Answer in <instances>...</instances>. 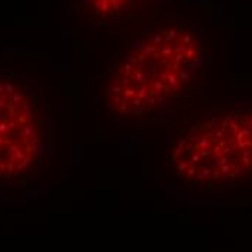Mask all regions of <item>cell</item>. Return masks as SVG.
<instances>
[{
	"label": "cell",
	"instance_id": "obj_9",
	"mask_svg": "<svg viewBox=\"0 0 252 252\" xmlns=\"http://www.w3.org/2000/svg\"><path fill=\"white\" fill-rule=\"evenodd\" d=\"M130 101H132V104H133V106H141V104H142V100H141V99H138V97H133Z\"/></svg>",
	"mask_w": 252,
	"mask_h": 252
},
{
	"label": "cell",
	"instance_id": "obj_4",
	"mask_svg": "<svg viewBox=\"0 0 252 252\" xmlns=\"http://www.w3.org/2000/svg\"><path fill=\"white\" fill-rule=\"evenodd\" d=\"M130 112H132V113H133L135 116H141V115H142V113H144L145 110H144V109H142L141 106H133Z\"/></svg>",
	"mask_w": 252,
	"mask_h": 252
},
{
	"label": "cell",
	"instance_id": "obj_2",
	"mask_svg": "<svg viewBox=\"0 0 252 252\" xmlns=\"http://www.w3.org/2000/svg\"><path fill=\"white\" fill-rule=\"evenodd\" d=\"M133 0H92L93 7L100 13L110 12H122L127 7V4Z\"/></svg>",
	"mask_w": 252,
	"mask_h": 252
},
{
	"label": "cell",
	"instance_id": "obj_5",
	"mask_svg": "<svg viewBox=\"0 0 252 252\" xmlns=\"http://www.w3.org/2000/svg\"><path fill=\"white\" fill-rule=\"evenodd\" d=\"M189 168V162L187 161H180V164H178V171L181 173V171H186Z\"/></svg>",
	"mask_w": 252,
	"mask_h": 252
},
{
	"label": "cell",
	"instance_id": "obj_1",
	"mask_svg": "<svg viewBox=\"0 0 252 252\" xmlns=\"http://www.w3.org/2000/svg\"><path fill=\"white\" fill-rule=\"evenodd\" d=\"M31 101L10 80L0 78V151H4L0 173H22L41 151L38 127Z\"/></svg>",
	"mask_w": 252,
	"mask_h": 252
},
{
	"label": "cell",
	"instance_id": "obj_10",
	"mask_svg": "<svg viewBox=\"0 0 252 252\" xmlns=\"http://www.w3.org/2000/svg\"><path fill=\"white\" fill-rule=\"evenodd\" d=\"M186 145V139H180L178 141V147H184Z\"/></svg>",
	"mask_w": 252,
	"mask_h": 252
},
{
	"label": "cell",
	"instance_id": "obj_8",
	"mask_svg": "<svg viewBox=\"0 0 252 252\" xmlns=\"http://www.w3.org/2000/svg\"><path fill=\"white\" fill-rule=\"evenodd\" d=\"M147 103H148L150 106H152V107H155V104H157V99H155L154 96H150V99L147 100Z\"/></svg>",
	"mask_w": 252,
	"mask_h": 252
},
{
	"label": "cell",
	"instance_id": "obj_6",
	"mask_svg": "<svg viewBox=\"0 0 252 252\" xmlns=\"http://www.w3.org/2000/svg\"><path fill=\"white\" fill-rule=\"evenodd\" d=\"M112 103H116V106L122 104V96L121 94H113L112 96Z\"/></svg>",
	"mask_w": 252,
	"mask_h": 252
},
{
	"label": "cell",
	"instance_id": "obj_7",
	"mask_svg": "<svg viewBox=\"0 0 252 252\" xmlns=\"http://www.w3.org/2000/svg\"><path fill=\"white\" fill-rule=\"evenodd\" d=\"M191 161H193V164H197V162H200L202 161V155L197 152V154H193V157H191Z\"/></svg>",
	"mask_w": 252,
	"mask_h": 252
},
{
	"label": "cell",
	"instance_id": "obj_3",
	"mask_svg": "<svg viewBox=\"0 0 252 252\" xmlns=\"http://www.w3.org/2000/svg\"><path fill=\"white\" fill-rule=\"evenodd\" d=\"M122 92H124V86L122 84H113L112 89H110L112 94H122Z\"/></svg>",
	"mask_w": 252,
	"mask_h": 252
}]
</instances>
